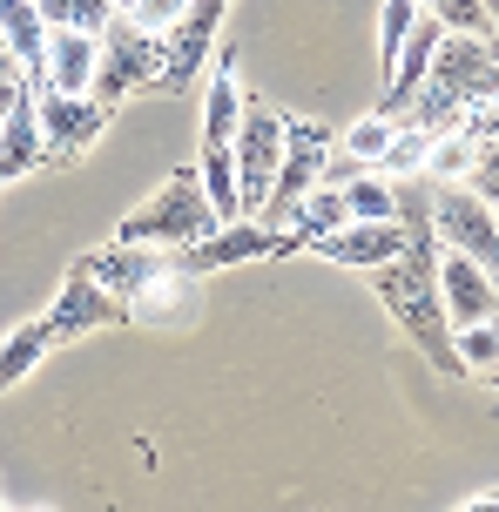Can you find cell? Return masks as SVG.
<instances>
[{
	"mask_svg": "<svg viewBox=\"0 0 499 512\" xmlns=\"http://www.w3.org/2000/svg\"><path fill=\"white\" fill-rule=\"evenodd\" d=\"M439 304H446V324H479V317H493L499 310L493 270L473 263V256H459V250H446V263H439Z\"/></svg>",
	"mask_w": 499,
	"mask_h": 512,
	"instance_id": "5bb4252c",
	"label": "cell"
},
{
	"mask_svg": "<svg viewBox=\"0 0 499 512\" xmlns=\"http://www.w3.org/2000/svg\"><path fill=\"white\" fill-rule=\"evenodd\" d=\"M365 277H371V297L385 304V317L405 331V344H412L439 378H466L459 358H452L446 304H439V236H432V223H425V230H405V250H398L392 263L365 270Z\"/></svg>",
	"mask_w": 499,
	"mask_h": 512,
	"instance_id": "6da1fadb",
	"label": "cell"
},
{
	"mask_svg": "<svg viewBox=\"0 0 499 512\" xmlns=\"http://www.w3.org/2000/svg\"><path fill=\"white\" fill-rule=\"evenodd\" d=\"M452 358H459V371H466V378L493 384V371H499V331H493V317L459 324V331H452Z\"/></svg>",
	"mask_w": 499,
	"mask_h": 512,
	"instance_id": "ffe728a7",
	"label": "cell"
},
{
	"mask_svg": "<svg viewBox=\"0 0 499 512\" xmlns=\"http://www.w3.org/2000/svg\"><path fill=\"white\" fill-rule=\"evenodd\" d=\"M223 14H230V0H189L183 21L162 34V48H169V61H162V95H189L196 88V75H203V61H210V41L223 34Z\"/></svg>",
	"mask_w": 499,
	"mask_h": 512,
	"instance_id": "9c48e42d",
	"label": "cell"
},
{
	"mask_svg": "<svg viewBox=\"0 0 499 512\" xmlns=\"http://www.w3.org/2000/svg\"><path fill=\"white\" fill-rule=\"evenodd\" d=\"M162 263H169V250H156V243H108V250H81L75 256V270L88 283H102L115 304H129V297L156 277Z\"/></svg>",
	"mask_w": 499,
	"mask_h": 512,
	"instance_id": "7c38bea8",
	"label": "cell"
},
{
	"mask_svg": "<svg viewBox=\"0 0 499 512\" xmlns=\"http://www.w3.org/2000/svg\"><path fill=\"white\" fill-rule=\"evenodd\" d=\"M499 81V61H493V34H439V48H432V68H425L419 95L412 108L398 115V122L425 128V135H446L459 122V108L479 102V95H493Z\"/></svg>",
	"mask_w": 499,
	"mask_h": 512,
	"instance_id": "7a4b0ae2",
	"label": "cell"
},
{
	"mask_svg": "<svg viewBox=\"0 0 499 512\" xmlns=\"http://www.w3.org/2000/svg\"><path fill=\"white\" fill-rule=\"evenodd\" d=\"M425 216H432V236L446 243V250L473 256L493 270L499 263V223H493V203H479L466 182H432L425 189Z\"/></svg>",
	"mask_w": 499,
	"mask_h": 512,
	"instance_id": "8992f818",
	"label": "cell"
},
{
	"mask_svg": "<svg viewBox=\"0 0 499 512\" xmlns=\"http://www.w3.org/2000/svg\"><path fill=\"white\" fill-rule=\"evenodd\" d=\"M243 115V81H237V41L216 48V75H210V102H203V149L210 142H230Z\"/></svg>",
	"mask_w": 499,
	"mask_h": 512,
	"instance_id": "ac0fdd59",
	"label": "cell"
},
{
	"mask_svg": "<svg viewBox=\"0 0 499 512\" xmlns=\"http://www.w3.org/2000/svg\"><path fill=\"white\" fill-rule=\"evenodd\" d=\"M338 223H344V196H338V189H324V182H317L311 196H304V203H297V209L284 216V230H277V256L317 250V243H324V236L338 230Z\"/></svg>",
	"mask_w": 499,
	"mask_h": 512,
	"instance_id": "e0dca14e",
	"label": "cell"
},
{
	"mask_svg": "<svg viewBox=\"0 0 499 512\" xmlns=\"http://www.w3.org/2000/svg\"><path fill=\"white\" fill-rule=\"evenodd\" d=\"M88 81H95V34H81V27H48V48H41V88L88 95Z\"/></svg>",
	"mask_w": 499,
	"mask_h": 512,
	"instance_id": "9a60e30c",
	"label": "cell"
},
{
	"mask_svg": "<svg viewBox=\"0 0 499 512\" xmlns=\"http://www.w3.org/2000/svg\"><path fill=\"white\" fill-rule=\"evenodd\" d=\"M183 7H189V0H129L122 14H129L135 27H149V34H169V27L183 21Z\"/></svg>",
	"mask_w": 499,
	"mask_h": 512,
	"instance_id": "cb8c5ba5",
	"label": "cell"
},
{
	"mask_svg": "<svg viewBox=\"0 0 499 512\" xmlns=\"http://www.w3.org/2000/svg\"><path fill=\"white\" fill-rule=\"evenodd\" d=\"M115 7H129V0H115Z\"/></svg>",
	"mask_w": 499,
	"mask_h": 512,
	"instance_id": "d4e9b609",
	"label": "cell"
},
{
	"mask_svg": "<svg viewBox=\"0 0 499 512\" xmlns=\"http://www.w3.org/2000/svg\"><path fill=\"white\" fill-rule=\"evenodd\" d=\"M34 14H41V27H81V34H102L122 7H115V0H34Z\"/></svg>",
	"mask_w": 499,
	"mask_h": 512,
	"instance_id": "44dd1931",
	"label": "cell"
},
{
	"mask_svg": "<svg viewBox=\"0 0 499 512\" xmlns=\"http://www.w3.org/2000/svg\"><path fill=\"white\" fill-rule=\"evenodd\" d=\"M324 162H331V128L324 122H290L284 115V155H277L270 196H263V209H257L263 230H284V216L324 182Z\"/></svg>",
	"mask_w": 499,
	"mask_h": 512,
	"instance_id": "5b68a950",
	"label": "cell"
},
{
	"mask_svg": "<svg viewBox=\"0 0 499 512\" xmlns=\"http://www.w3.org/2000/svg\"><path fill=\"white\" fill-rule=\"evenodd\" d=\"M162 61H169L162 34L135 27L129 14H115V21L95 34V81H88V95L115 115V102H129L135 88H156V81H162Z\"/></svg>",
	"mask_w": 499,
	"mask_h": 512,
	"instance_id": "277c9868",
	"label": "cell"
},
{
	"mask_svg": "<svg viewBox=\"0 0 499 512\" xmlns=\"http://www.w3.org/2000/svg\"><path fill=\"white\" fill-rule=\"evenodd\" d=\"M189 283H196V277H189L183 263L169 256L156 277L142 283L129 304H122V310H129V324H183V317H189Z\"/></svg>",
	"mask_w": 499,
	"mask_h": 512,
	"instance_id": "2e32d148",
	"label": "cell"
},
{
	"mask_svg": "<svg viewBox=\"0 0 499 512\" xmlns=\"http://www.w3.org/2000/svg\"><path fill=\"white\" fill-rule=\"evenodd\" d=\"M216 230V209L203 196V182L196 169H176V176L162 182L149 203H135L122 223H115V243H156V250H183L196 236Z\"/></svg>",
	"mask_w": 499,
	"mask_h": 512,
	"instance_id": "3957f363",
	"label": "cell"
},
{
	"mask_svg": "<svg viewBox=\"0 0 499 512\" xmlns=\"http://www.w3.org/2000/svg\"><path fill=\"white\" fill-rule=\"evenodd\" d=\"M34 88V81H27ZM34 122H41V142H48V162H75L88 155V142H102L108 108L95 95H61V88H34Z\"/></svg>",
	"mask_w": 499,
	"mask_h": 512,
	"instance_id": "ba28073f",
	"label": "cell"
},
{
	"mask_svg": "<svg viewBox=\"0 0 499 512\" xmlns=\"http://www.w3.org/2000/svg\"><path fill=\"white\" fill-rule=\"evenodd\" d=\"M0 48L14 54L21 81L41 88V48H48V27L34 14V0H0Z\"/></svg>",
	"mask_w": 499,
	"mask_h": 512,
	"instance_id": "d6986e66",
	"label": "cell"
},
{
	"mask_svg": "<svg viewBox=\"0 0 499 512\" xmlns=\"http://www.w3.org/2000/svg\"><path fill=\"white\" fill-rule=\"evenodd\" d=\"M419 7L452 34H493V0H419Z\"/></svg>",
	"mask_w": 499,
	"mask_h": 512,
	"instance_id": "7402d4cb",
	"label": "cell"
},
{
	"mask_svg": "<svg viewBox=\"0 0 499 512\" xmlns=\"http://www.w3.org/2000/svg\"><path fill=\"white\" fill-rule=\"evenodd\" d=\"M405 250V223L398 216H344L338 230L317 243L324 263H344V270H378Z\"/></svg>",
	"mask_w": 499,
	"mask_h": 512,
	"instance_id": "8fae6325",
	"label": "cell"
},
{
	"mask_svg": "<svg viewBox=\"0 0 499 512\" xmlns=\"http://www.w3.org/2000/svg\"><path fill=\"white\" fill-rule=\"evenodd\" d=\"M189 277H210V270H237V263H257V256H277V230H263L257 216H237V223H216L210 236H196L183 250H169Z\"/></svg>",
	"mask_w": 499,
	"mask_h": 512,
	"instance_id": "30bf717a",
	"label": "cell"
},
{
	"mask_svg": "<svg viewBox=\"0 0 499 512\" xmlns=\"http://www.w3.org/2000/svg\"><path fill=\"white\" fill-rule=\"evenodd\" d=\"M392 115H378V108H371V115H365V122H351V128H344V135H338V142H344V155H351V162H358V169H371V162H378V149H385V142H392Z\"/></svg>",
	"mask_w": 499,
	"mask_h": 512,
	"instance_id": "603a6c76",
	"label": "cell"
},
{
	"mask_svg": "<svg viewBox=\"0 0 499 512\" xmlns=\"http://www.w3.org/2000/svg\"><path fill=\"white\" fill-rule=\"evenodd\" d=\"M277 155H284V115L263 102H243L237 135H230V162H237V196L243 216H257L263 196H270V176H277Z\"/></svg>",
	"mask_w": 499,
	"mask_h": 512,
	"instance_id": "52a82bcc",
	"label": "cell"
},
{
	"mask_svg": "<svg viewBox=\"0 0 499 512\" xmlns=\"http://www.w3.org/2000/svg\"><path fill=\"white\" fill-rule=\"evenodd\" d=\"M48 169V142H41V122H34V88L14 81V95L0 108V189L7 182Z\"/></svg>",
	"mask_w": 499,
	"mask_h": 512,
	"instance_id": "4fadbf2b",
	"label": "cell"
},
{
	"mask_svg": "<svg viewBox=\"0 0 499 512\" xmlns=\"http://www.w3.org/2000/svg\"><path fill=\"white\" fill-rule=\"evenodd\" d=\"M0 54H7V48H0Z\"/></svg>",
	"mask_w": 499,
	"mask_h": 512,
	"instance_id": "484cf974",
	"label": "cell"
}]
</instances>
